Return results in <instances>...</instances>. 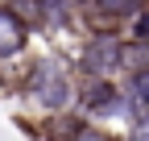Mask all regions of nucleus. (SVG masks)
I'll return each mask as SVG.
<instances>
[{
    "label": "nucleus",
    "instance_id": "1",
    "mask_svg": "<svg viewBox=\"0 0 149 141\" xmlns=\"http://www.w3.org/2000/svg\"><path fill=\"white\" fill-rule=\"evenodd\" d=\"M17 91L25 96V104L33 112L50 116H66L74 112V91H79V79H74V66L62 54H37L21 66L17 75Z\"/></svg>",
    "mask_w": 149,
    "mask_h": 141
},
{
    "label": "nucleus",
    "instance_id": "2",
    "mask_svg": "<svg viewBox=\"0 0 149 141\" xmlns=\"http://www.w3.org/2000/svg\"><path fill=\"white\" fill-rule=\"evenodd\" d=\"M70 66H74V79H120L124 75V33L120 29H87Z\"/></svg>",
    "mask_w": 149,
    "mask_h": 141
},
{
    "label": "nucleus",
    "instance_id": "3",
    "mask_svg": "<svg viewBox=\"0 0 149 141\" xmlns=\"http://www.w3.org/2000/svg\"><path fill=\"white\" fill-rule=\"evenodd\" d=\"M74 112L91 125H108V120H124L128 96L120 79H79L74 91Z\"/></svg>",
    "mask_w": 149,
    "mask_h": 141
},
{
    "label": "nucleus",
    "instance_id": "4",
    "mask_svg": "<svg viewBox=\"0 0 149 141\" xmlns=\"http://www.w3.org/2000/svg\"><path fill=\"white\" fill-rule=\"evenodd\" d=\"M141 8H145V0H87L79 21L87 29H120L124 33Z\"/></svg>",
    "mask_w": 149,
    "mask_h": 141
},
{
    "label": "nucleus",
    "instance_id": "5",
    "mask_svg": "<svg viewBox=\"0 0 149 141\" xmlns=\"http://www.w3.org/2000/svg\"><path fill=\"white\" fill-rule=\"evenodd\" d=\"M29 38H33L29 21H25V17L4 0V4H0V66H8V62H17V58H25Z\"/></svg>",
    "mask_w": 149,
    "mask_h": 141
},
{
    "label": "nucleus",
    "instance_id": "6",
    "mask_svg": "<svg viewBox=\"0 0 149 141\" xmlns=\"http://www.w3.org/2000/svg\"><path fill=\"white\" fill-rule=\"evenodd\" d=\"M42 133L50 141H116V133H108V125H91L79 112H66V116H50Z\"/></svg>",
    "mask_w": 149,
    "mask_h": 141
},
{
    "label": "nucleus",
    "instance_id": "7",
    "mask_svg": "<svg viewBox=\"0 0 149 141\" xmlns=\"http://www.w3.org/2000/svg\"><path fill=\"white\" fill-rule=\"evenodd\" d=\"M124 75H149V38L124 33Z\"/></svg>",
    "mask_w": 149,
    "mask_h": 141
},
{
    "label": "nucleus",
    "instance_id": "8",
    "mask_svg": "<svg viewBox=\"0 0 149 141\" xmlns=\"http://www.w3.org/2000/svg\"><path fill=\"white\" fill-rule=\"evenodd\" d=\"M124 141H149V108L128 104V112H124Z\"/></svg>",
    "mask_w": 149,
    "mask_h": 141
},
{
    "label": "nucleus",
    "instance_id": "9",
    "mask_svg": "<svg viewBox=\"0 0 149 141\" xmlns=\"http://www.w3.org/2000/svg\"><path fill=\"white\" fill-rule=\"evenodd\" d=\"M120 83H124L128 104H141V108H149V75H120Z\"/></svg>",
    "mask_w": 149,
    "mask_h": 141
},
{
    "label": "nucleus",
    "instance_id": "10",
    "mask_svg": "<svg viewBox=\"0 0 149 141\" xmlns=\"http://www.w3.org/2000/svg\"><path fill=\"white\" fill-rule=\"evenodd\" d=\"M124 33H128V38H149V0H145V8L133 17V25H128Z\"/></svg>",
    "mask_w": 149,
    "mask_h": 141
},
{
    "label": "nucleus",
    "instance_id": "11",
    "mask_svg": "<svg viewBox=\"0 0 149 141\" xmlns=\"http://www.w3.org/2000/svg\"><path fill=\"white\" fill-rule=\"evenodd\" d=\"M0 4H4V0H0Z\"/></svg>",
    "mask_w": 149,
    "mask_h": 141
}]
</instances>
